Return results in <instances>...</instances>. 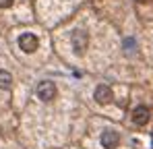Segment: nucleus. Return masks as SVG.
Masks as SVG:
<instances>
[{
	"instance_id": "obj_1",
	"label": "nucleus",
	"mask_w": 153,
	"mask_h": 149,
	"mask_svg": "<svg viewBox=\"0 0 153 149\" xmlns=\"http://www.w3.org/2000/svg\"><path fill=\"white\" fill-rule=\"evenodd\" d=\"M37 98L42 99V101H52V99L56 98V85L50 83V81L39 83L37 85Z\"/></svg>"
},
{
	"instance_id": "obj_2",
	"label": "nucleus",
	"mask_w": 153,
	"mask_h": 149,
	"mask_svg": "<svg viewBox=\"0 0 153 149\" xmlns=\"http://www.w3.org/2000/svg\"><path fill=\"white\" fill-rule=\"evenodd\" d=\"M19 48L27 52V54H31V52H35L37 50V37L33 35V33H23L21 37H19Z\"/></svg>"
},
{
	"instance_id": "obj_3",
	"label": "nucleus",
	"mask_w": 153,
	"mask_h": 149,
	"mask_svg": "<svg viewBox=\"0 0 153 149\" xmlns=\"http://www.w3.org/2000/svg\"><path fill=\"white\" fill-rule=\"evenodd\" d=\"M149 116H151V112H149L147 106H137L132 110V120H134V124H139V126H145V124L149 122Z\"/></svg>"
},
{
	"instance_id": "obj_4",
	"label": "nucleus",
	"mask_w": 153,
	"mask_h": 149,
	"mask_svg": "<svg viewBox=\"0 0 153 149\" xmlns=\"http://www.w3.org/2000/svg\"><path fill=\"white\" fill-rule=\"evenodd\" d=\"M87 44H89V37L85 31H75L73 33V48H75L76 54H83L87 50Z\"/></svg>"
},
{
	"instance_id": "obj_5",
	"label": "nucleus",
	"mask_w": 153,
	"mask_h": 149,
	"mask_svg": "<svg viewBox=\"0 0 153 149\" xmlns=\"http://www.w3.org/2000/svg\"><path fill=\"white\" fill-rule=\"evenodd\" d=\"M120 143V137H118V133H114V130H103L102 135V145L103 149H116V145Z\"/></svg>"
},
{
	"instance_id": "obj_6",
	"label": "nucleus",
	"mask_w": 153,
	"mask_h": 149,
	"mask_svg": "<svg viewBox=\"0 0 153 149\" xmlns=\"http://www.w3.org/2000/svg\"><path fill=\"white\" fill-rule=\"evenodd\" d=\"M95 99H97L100 104H108V101L112 99V89H110L108 85H100V87L95 89Z\"/></svg>"
},
{
	"instance_id": "obj_7",
	"label": "nucleus",
	"mask_w": 153,
	"mask_h": 149,
	"mask_svg": "<svg viewBox=\"0 0 153 149\" xmlns=\"http://www.w3.org/2000/svg\"><path fill=\"white\" fill-rule=\"evenodd\" d=\"M13 87V77L6 71H0V89H10Z\"/></svg>"
},
{
	"instance_id": "obj_8",
	"label": "nucleus",
	"mask_w": 153,
	"mask_h": 149,
	"mask_svg": "<svg viewBox=\"0 0 153 149\" xmlns=\"http://www.w3.org/2000/svg\"><path fill=\"white\" fill-rule=\"evenodd\" d=\"M134 48H137V42H134V39H124V50H126V54H130Z\"/></svg>"
},
{
	"instance_id": "obj_9",
	"label": "nucleus",
	"mask_w": 153,
	"mask_h": 149,
	"mask_svg": "<svg viewBox=\"0 0 153 149\" xmlns=\"http://www.w3.org/2000/svg\"><path fill=\"white\" fill-rule=\"evenodd\" d=\"M13 2L15 0H0V8H8V6H13Z\"/></svg>"
},
{
	"instance_id": "obj_10",
	"label": "nucleus",
	"mask_w": 153,
	"mask_h": 149,
	"mask_svg": "<svg viewBox=\"0 0 153 149\" xmlns=\"http://www.w3.org/2000/svg\"><path fill=\"white\" fill-rule=\"evenodd\" d=\"M137 2H147V0H137Z\"/></svg>"
}]
</instances>
